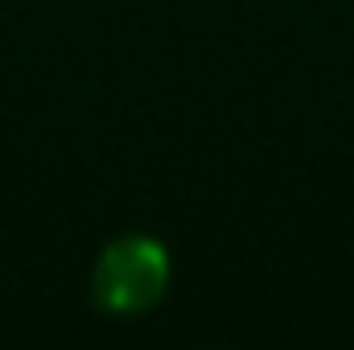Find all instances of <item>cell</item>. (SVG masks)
Segmentation results:
<instances>
[{
    "label": "cell",
    "mask_w": 354,
    "mask_h": 350,
    "mask_svg": "<svg viewBox=\"0 0 354 350\" xmlns=\"http://www.w3.org/2000/svg\"><path fill=\"white\" fill-rule=\"evenodd\" d=\"M169 280V260L165 248L153 239H120L103 252L95 268V297L111 313H136L149 309Z\"/></svg>",
    "instance_id": "obj_1"
}]
</instances>
